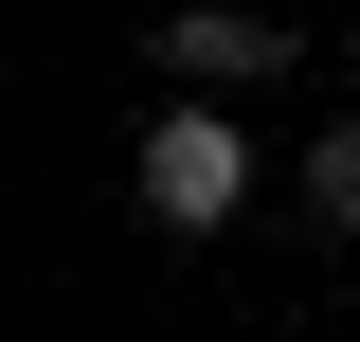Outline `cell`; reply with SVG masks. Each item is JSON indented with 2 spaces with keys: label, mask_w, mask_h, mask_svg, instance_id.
Returning a JSON list of instances; mask_svg holds the SVG:
<instances>
[{
  "label": "cell",
  "mask_w": 360,
  "mask_h": 342,
  "mask_svg": "<svg viewBox=\"0 0 360 342\" xmlns=\"http://www.w3.org/2000/svg\"><path fill=\"white\" fill-rule=\"evenodd\" d=\"M288 54H307V37H288L270 0H180V18H162V72L180 90H288Z\"/></svg>",
  "instance_id": "7a4b0ae2"
},
{
  "label": "cell",
  "mask_w": 360,
  "mask_h": 342,
  "mask_svg": "<svg viewBox=\"0 0 360 342\" xmlns=\"http://www.w3.org/2000/svg\"><path fill=\"white\" fill-rule=\"evenodd\" d=\"M127 198L162 216V234H234V216H252V127H234V108H144Z\"/></svg>",
  "instance_id": "6da1fadb"
},
{
  "label": "cell",
  "mask_w": 360,
  "mask_h": 342,
  "mask_svg": "<svg viewBox=\"0 0 360 342\" xmlns=\"http://www.w3.org/2000/svg\"><path fill=\"white\" fill-rule=\"evenodd\" d=\"M288 198H307L324 234H360V108H342V127H307V163H288Z\"/></svg>",
  "instance_id": "3957f363"
}]
</instances>
